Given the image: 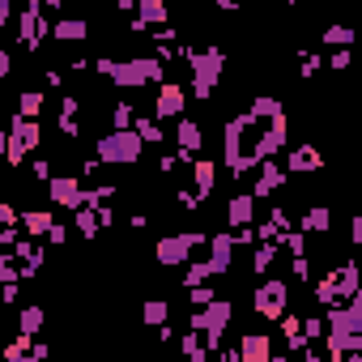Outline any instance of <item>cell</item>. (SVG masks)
I'll return each instance as SVG.
<instances>
[{"label": "cell", "mask_w": 362, "mask_h": 362, "mask_svg": "<svg viewBox=\"0 0 362 362\" xmlns=\"http://www.w3.org/2000/svg\"><path fill=\"white\" fill-rule=\"evenodd\" d=\"M183 60L192 64V98H209L218 77L226 73V56L218 47H183Z\"/></svg>", "instance_id": "obj_1"}, {"label": "cell", "mask_w": 362, "mask_h": 362, "mask_svg": "<svg viewBox=\"0 0 362 362\" xmlns=\"http://www.w3.org/2000/svg\"><path fill=\"white\" fill-rule=\"evenodd\" d=\"M141 137L128 128V132H107L98 137V167H132L141 158Z\"/></svg>", "instance_id": "obj_2"}, {"label": "cell", "mask_w": 362, "mask_h": 362, "mask_svg": "<svg viewBox=\"0 0 362 362\" xmlns=\"http://www.w3.org/2000/svg\"><path fill=\"white\" fill-rule=\"evenodd\" d=\"M162 77H167V64H162L158 56H137V60H124V64H116V73H111V81H116V85H128V90L149 85V81H158V85H162Z\"/></svg>", "instance_id": "obj_3"}, {"label": "cell", "mask_w": 362, "mask_h": 362, "mask_svg": "<svg viewBox=\"0 0 362 362\" xmlns=\"http://www.w3.org/2000/svg\"><path fill=\"white\" fill-rule=\"evenodd\" d=\"M47 30H51V22L43 18V5H39V0H26L22 18H18V39L26 43V51H39V43H43Z\"/></svg>", "instance_id": "obj_4"}, {"label": "cell", "mask_w": 362, "mask_h": 362, "mask_svg": "<svg viewBox=\"0 0 362 362\" xmlns=\"http://www.w3.org/2000/svg\"><path fill=\"white\" fill-rule=\"evenodd\" d=\"M226 324H230V302H209L204 312H192V328H200L204 337H209V345H218Z\"/></svg>", "instance_id": "obj_5"}, {"label": "cell", "mask_w": 362, "mask_h": 362, "mask_svg": "<svg viewBox=\"0 0 362 362\" xmlns=\"http://www.w3.org/2000/svg\"><path fill=\"white\" fill-rule=\"evenodd\" d=\"M286 281L273 277V281H260V290H256V312H260L265 320H281L286 316Z\"/></svg>", "instance_id": "obj_6"}, {"label": "cell", "mask_w": 362, "mask_h": 362, "mask_svg": "<svg viewBox=\"0 0 362 362\" xmlns=\"http://www.w3.org/2000/svg\"><path fill=\"white\" fill-rule=\"evenodd\" d=\"M34 145H39V120H13V128H9V145H5L9 162L18 167V162H22V153H30Z\"/></svg>", "instance_id": "obj_7"}, {"label": "cell", "mask_w": 362, "mask_h": 362, "mask_svg": "<svg viewBox=\"0 0 362 362\" xmlns=\"http://www.w3.org/2000/svg\"><path fill=\"white\" fill-rule=\"evenodd\" d=\"M204 235H171V239H158V265H183L188 251L200 243Z\"/></svg>", "instance_id": "obj_8"}, {"label": "cell", "mask_w": 362, "mask_h": 362, "mask_svg": "<svg viewBox=\"0 0 362 362\" xmlns=\"http://www.w3.org/2000/svg\"><path fill=\"white\" fill-rule=\"evenodd\" d=\"M183 85H175V81H162V90H158V102H153V116H158V124L162 120H171V116H183Z\"/></svg>", "instance_id": "obj_9"}, {"label": "cell", "mask_w": 362, "mask_h": 362, "mask_svg": "<svg viewBox=\"0 0 362 362\" xmlns=\"http://www.w3.org/2000/svg\"><path fill=\"white\" fill-rule=\"evenodd\" d=\"M47 34L56 43H81V39H90V22L85 18H56Z\"/></svg>", "instance_id": "obj_10"}, {"label": "cell", "mask_w": 362, "mask_h": 362, "mask_svg": "<svg viewBox=\"0 0 362 362\" xmlns=\"http://www.w3.org/2000/svg\"><path fill=\"white\" fill-rule=\"evenodd\" d=\"M47 192H51V200H56V204H64V209H81V183L77 179L60 175V179L47 183Z\"/></svg>", "instance_id": "obj_11"}, {"label": "cell", "mask_w": 362, "mask_h": 362, "mask_svg": "<svg viewBox=\"0 0 362 362\" xmlns=\"http://www.w3.org/2000/svg\"><path fill=\"white\" fill-rule=\"evenodd\" d=\"M235 358H239V362H269V358H273V345H269L265 333H260V337L251 333V337L239 341V354H235Z\"/></svg>", "instance_id": "obj_12"}, {"label": "cell", "mask_w": 362, "mask_h": 362, "mask_svg": "<svg viewBox=\"0 0 362 362\" xmlns=\"http://www.w3.org/2000/svg\"><path fill=\"white\" fill-rule=\"evenodd\" d=\"M179 158H192V153L200 149V124L196 120H179Z\"/></svg>", "instance_id": "obj_13"}, {"label": "cell", "mask_w": 362, "mask_h": 362, "mask_svg": "<svg viewBox=\"0 0 362 362\" xmlns=\"http://www.w3.org/2000/svg\"><path fill=\"white\" fill-rule=\"evenodd\" d=\"M137 22L149 30V26H167V5H162V0H141V5H137Z\"/></svg>", "instance_id": "obj_14"}, {"label": "cell", "mask_w": 362, "mask_h": 362, "mask_svg": "<svg viewBox=\"0 0 362 362\" xmlns=\"http://www.w3.org/2000/svg\"><path fill=\"white\" fill-rule=\"evenodd\" d=\"M251 214H256V209H251V196H235V200L226 204V222H230V226H239V230L251 222Z\"/></svg>", "instance_id": "obj_15"}, {"label": "cell", "mask_w": 362, "mask_h": 362, "mask_svg": "<svg viewBox=\"0 0 362 362\" xmlns=\"http://www.w3.org/2000/svg\"><path fill=\"white\" fill-rule=\"evenodd\" d=\"M290 171H320V153L312 145H298L290 153Z\"/></svg>", "instance_id": "obj_16"}, {"label": "cell", "mask_w": 362, "mask_h": 362, "mask_svg": "<svg viewBox=\"0 0 362 362\" xmlns=\"http://www.w3.org/2000/svg\"><path fill=\"white\" fill-rule=\"evenodd\" d=\"M39 111H43V94H39V90H22V98H18V120H39Z\"/></svg>", "instance_id": "obj_17"}, {"label": "cell", "mask_w": 362, "mask_h": 362, "mask_svg": "<svg viewBox=\"0 0 362 362\" xmlns=\"http://www.w3.org/2000/svg\"><path fill=\"white\" fill-rule=\"evenodd\" d=\"M132 124H137L132 132L141 137V145H162V141H167V137H162V124H158V120H132Z\"/></svg>", "instance_id": "obj_18"}, {"label": "cell", "mask_w": 362, "mask_h": 362, "mask_svg": "<svg viewBox=\"0 0 362 362\" xmlns=\"http://www.w3.org/2000/svg\"><path fill=\"white\" fill-rule=\"evenodd\" d=\"M328 226H333V214L324 209V204H316V209H307V218H302V230H312V235H316V230H328Z\"/></svg>", "instance_id": "obj_19"}, {"label": "cell", "mask_w": 362, "mask_h": 362, "mask_svg": "<svg viewBox=\"0 0 362 362\" xmlns=\"http://www.w3.org/2000/svg\"><path fill=\"white\" fill-rule=\"evenodd\" d=\"M192 175H196V196L204 200V196H209V188H214V162H196Z\"/></svg>", "instance_id": "obj_20"}, {"label": "cell", "mask_w": 362, "mask_h": 362, "mask_svg": "<svg viewBox=\"0 0 362 362\" xmlns=\"http://www.w3.org/2000/svg\"><path fill=\"white\" fill-rule=\"evenodd\" d=\"M281 188V171L277 167H265V175L256 179V196H269V192H277Z\"/></svg>", "instance_id": "obj_21"}, {"label": "cell", "mask_w": 362, "mask_h": 362, "mask_svg": "<svg viewBox=\"0 0 362 362\" xmlns=\"http://www.w3.org/2000/svg\"><path fill=\"white\" fill-rule=\"evenodd\" d=\"M43 328V307H22V337Z\"/></svg>", "instance_id": "obj_22"}, {"label": "cell", "mask_w": 362, "mask_h": 362, "mask_svg": "<svg viewBox=\"0 0 362 362\" xmlns=\"http://www.w3.org/2000/svg\"><path fill=\"white\" fill-rule=\"evenodd\" d=\"M324 43H328V47H341V51H345V47L354 43V30H345V26H328V30H324Z\"/></svg>", "instance_id": "obj_23"}, {"label": "cell", "mask_w": 362, "mask_h": 362, "mask_svg": "<svg viewBox=\"0 0 362 362\" xmlns=\"http://www.w3.org/2000/svg\"><path fill=\"white\" fill-rule=\"evenodd\" d=\"M132 120H137V116H132V107H128V102H120V107L111 111V124H116V132H128V128H132Z\"/></svg>", "instance_id": "obj_24"}, {"label": "cell", "mask_w": 362, "mask_h": 362, "mask_svg": "<svg viewBox=\"0 0 362 362\" xmlns=\"http://www.w3.org/2000/svg\"><path fill=\"white\" fill-rule=\"evenodd\" d=\"M145 324H167V302H145Z\"/></svg>", "instance_id": "obj_25"}, {"label": "cell", "mask_w": 362, "mask_h": 362, "mask_svg": "<svg viewBox=\"0 0 362 362\" xmlns=\"http://www.w3.org/2000/svg\"><path fill=\"white\" fill-rule=\"evenodd\" d=\"M22 222H26V230H34V235H43V230H51V214H26Z\"/></svg>", "instance_id": "obj_26"}, {"label": "cell", "mask_w": 362, "mask_h": 362, "mask_svg": "<svg viewBox=\"0 0 362 362\" xmlns=\"http://www.w3.org/2000/svg\"><path fill=\"white\" fill-rule=\"evenodd\" d=\"M77 230L94 239V230H98V214H90V209H81V214H77Z\"/></svg>", "instance_id": "obj_27"}, {"label": "cell", "mask_w": 362, "mask_h": 362, "mask_svg": "<svg viewBox=\"0 0 362 362\" xmlns=\"http://www.w3.org/2000/svg\"><path fill=\"white\" fill-rule=\"evenodd\" d=\"M251 265H256V273H260V269H269V265H273V247L265 243L260 251H256V260H251Z\"/></svg>", "instance_id": "obj_28"}, {"label": "cell", "mask_w": 362, "mask_h": 362, "mask_svg": "<svg viewBox=\"0 0 362 362\" xmlns=\"http://www.w3.org/2000/svg\"><path fill=\"white\" fill-rule=\"evenodd\" d=\"M316 69H320V56H302V69H298V73H302V77H312V73H316Z\"/></svg>", "instance_id": "obj_29"}, {"label": "cell", "mask_w": 362, "mask_h": 362, "mask_svg": "<svg viewBox=\"0 0 362 362\" xmlns=\"http://www.w3.org/2000/svg\"><path fill=\"white\" fill-rule=\"evenodd\" d=\"M9 18H13V5H9V0H0V30L9 26Z\"/></svg>", "instance_id": "obj_30"}, {"label": "cell", "mask_w": 362, "mask_h": 362, "mask_svg": "<svg viewBox=\"0 0 362 362\" xmlns=\"http://www.w3.org/2000/svg\"><path fill=\"white\" fill-rule=\"evenodd\" d=\"M192 302H214V294L204 290V286H192Z\"/></svg>", "instance_id": "obj_31"}, {"label": "cell", "mask_w": 362, "mask_h": 362, "mask_svg": "<svg viewBox=\"0 0 362 362\" xmlns=\"http://www.w3.org/2000/svg\"><path fill=\"white\" fill-rule=\"evenodd\" d=\"M43 81H47V85H60V81H64V73H60V69H47V73H43Z\"/></svg>", "instance_id": "obj_32"}, {"label": "cell", "mask_w": 362, "mask_h": 362, "mask_svg": "<svg viewBox=\"0 0 362 362\" xmlns=\"http://www.w3.org/2000/svg\"><path fill=\"white\" fill-rule=\"evenodd\" d=\"M47 239H51V243H64V239H69V230H64V226H51V230H47Z\"/></svg>", "instance_id": "obj_33"}, {"label": "cell", "mask_w": 362, "mask_h": 362, "mask_svg": "<svg viewBox=\"0 0 362 362\" xmlns=\"http://www.w3.org/2000/svg\"><path fill=\"white\" fill-rule=\"evenodd\" d=\"M9 64H13V56H9V51H0V81L9 77Z\"/></svg>", "instance_id": "obj_34"}, {"label": "cell", "mask_w": 362, "mask_h": 362, "mask_svg": "<svg viewBox=\"0 0 362 362\" xmlns=\"http://www.w3.org/2000/svg\"><path fill=\"white\" fill-rule=\"evenodd\" d=\"M5 145H9V132H0V158H5Z\"/></svg>", "instance_id": "obj_35"}, {"label": "cell", "mask_w": 362, "mask_h": 362, "mask_svg": "<svg viewBox=\"0 0 362 362\" xmlns=\"http://www.w3.org/2000/svg\"><path fill=\"white\" fill-rule=\"evenodd\" d=\"M214 362H235V354H226V358H214Z\"/></svg>", "instance_id": "obj_36"}, {"label": "cell", "mask_w": 362, "mask_h": 362, "mask_svg": "<svg viewBox=\"0 0 362 362\" xmlns=\"http://www.w3.org/2000/svg\"><path fill=\"white\" fill-rule=\"evenodd\" d=\"M269 362H290V358H269Z\"/></svg>", "instance_id": "obj_37"}, {"label": "cell", "mask_w": 362, "mask_h": 362, "mask_svg": "<svg viewBox=\"0 0 362 362\" xmlns=\"http://www.w3.org/2000/svg\"><path fill=\"white\" fill-rule=\"evenodd\" d=\"M22 362H39V358H30V354H26V358H22Z\"/></svg>", "instance_id": "obj_38"}]
</instances>
